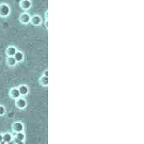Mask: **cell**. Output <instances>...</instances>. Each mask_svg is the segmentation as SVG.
<instances>
[{"label": "cell", "instance_id": "cell-7", "mask_svg": "<svg viewBox=\"0 0 144 144\" xmlns=\"http://www.w3.org/2000/svg\"><path fill=\"white\" fill-rule=\"evenodd\" d=\"M17 49L15 47H13V46H10L9 47H7V50H6V54L8 57H14L15 53L17 52Z\"/></svg>", "mask_w": 144, "mask_h": 144}, {"label": "cell", "instance_id": "cell-16", "mask_svg": "<svg viewBox=\"0 0 144 144\" xmlns=\"http://www.w3.org/2000/svg\"><path fill=\"white\" fill-rule=\"evenodd\" d=\"M44 76H47V77H48V71L47 70H46L45 71H44V74H43Z\"/></svg>", "mask_w": 144, "mask_h": 144}, {"label": "cell", "instance_id": "cell-13", "mask_svg": "<svg viewBox=\"0 0 144 144\" xmlns=\"http://www.w3.org/2000/svg\"><path fill=\"white\" fill-rule=\"evenodd\" d=\"M39 83H40L41 85L47 87L48 85V77L43 75L40 78H39Z\"/></svg>", "mask_w": 144, "mask_h": 144}, {"label": "cell", "instance_id": "cell-5", "mask_svg": "<svg viewBox=\"0 0 144 144\" xmlns=\"http://www.w3.org/2000/svg\"><path fill=\"white\" fill-rule=\"evenodd\" d=\"M31 15L27 13H22V14L19 16V20L23 24H27L31 22Z\"/></svg>", "mask_w": 144, "mask_h": 144}, {"label": "cell", "instance_id": "cell-6", "mask_svg": "<svg viewBox=\"0 0 144 144\" xmlns=\"http://www.w3.org/2000/svg\"><path fill=\"white\" fill-rule=\"evenodd\" d=\"M18 89L19 90V93H20L21 96H25L29 93V88L27 85H25V84L20 85L18 87Z\"/></svg>", "mask_w": 144, "mask_h": 144}, {"label": "cell", "instance_id": "cell-4", "mask_svg": "<svg viewBox=\"0 0 144 144\" xmlns=\"http://www.w3.org/2000/svg\"><path fill=\"white\" fill-rule=\"evenodd\" d=\"M9 95L10 96V98L14 99H17L19 97H21V95L19 93V90L18 89V87H13L10 89V92H9Z\"/></svg>", "mask_w": 144, "mask_h": 144}, {"label": "cell", "instance_id": "cell-9", "mask_svg": "<svg viewBox=\"0 0 144 144\" xmlns=\"http://www.w3.org/2000/svg\"><path fill=\"white\" fill-rule=\"evenodd\" d=\"M20 7L24 10H28L31 7V0H22L20 3Z\"/></svg>", "mask_w": 144, "mask_h": 144}, {"label": "cell", "instance_id": "cell-3", "mask_svg": "<svg viewBox=\"0 0 144 144\" xmlns=\"http://www.w3.org/2000/svg\"><path fill=\"white\" fill-rule=\"evenodd\" d=\"M27 100H26L24 98L19 97V98L17 99L16 101H15V106L17 107V108H19V109H20V110L25 109L26 107H27Z\"/></svg>", "mask_w": 144, "mask_h": 144}, {"label": "cell", "instance_id": "cell-19", "mask_svg": "<svg viewBox=\"0 0 144 144\" xmlns=\"http://www.w3.org/2000/svg\"><path fill=\"white\" fill-rule=\"evenodd\" d=\"M3 140V134L0 133V142H1Z\"/></svg>", "mask_w": 144, "mask_h": 144}, {"label": "cell", "instance_id": "cell-17", "mask_svg": "<svg viewBox=\"0 0 144 144\" xmlns=\"http://www.w3.org/2000/svg\"><path fill=\"white\" fill-rule=\"evenodd\" d=\"M7 144H15V142L13 141V140H11V141H10V142H7Z\"/></svg>", "mask_w": 144, "mask_h": 144}, {"label": "cell", "instance_id": "cell-15", "mask_svg": "<svg viewBox=\"0 0 144 144\" xmlns=\"http://www.w3.org/2000/svg\"><path fill=\"white\" fill-rule=\"evenodd\" d=\"M6 114V108L4 106L0 105V116H3Z\"/></svg>", "mask_w": 144, "mask_h": 144}, {"label": "cell", "instance_id": "cell-12", "mask_svg": "<svg viewBox=\"0 0 144 144\" xmlns=\"http://www.w3.org/2000/svg\"><path fill=\"white\" fill-rule=\"evenodd\" d=\"M3 141H5L6 142H8L13 140V135L10 132H6L3 134Z\"/></svg>", "mask_w": 144, "mask_h": 144}, {"label": "cell", "instance_id": "cell-11", "mask_svg": "<svg viewBox=\"0 0 144 144\" xmlns=\"http://www.w3.org/2000/svg\"><path fill=\"white\" fill-rule=\"evenodd\" d=\"M7 63L10 67H15L16 65V63H17V62H16V60L14 57H8L7 59Z\"/></svg>", "mask_w": 144, "mask_h": 144}, {"label": "cell", "instance_id": "cell-18", "mask_svg": "<svg viewBox=\"0 0 144 144\" xmlns=\"http://www.w3.org/2000/svg\"><path fill=\"white\" fill-rule=\"evenodd\" d=\"M15 144H25L24 141H19L18 142H16Z\"/></svg>", "mask_w": 144, "mask_h": 144}, {"label": "cell", "instance_id": "cell-14", "mask_svg": "<svg viewBox=\"0 0 144 144\" xmlns=\"http://www.w3.org/2000/svg\"><path fill=\"white\" fill-rule=\"evenodd\" d=\"M15 139H17L19 140V141H24L25 139H26V135H25V133H24L23 131H22V132L16 133Z\"/></svg>", "mask_w": 144, "mask_h": 144}, {"label": "cell", "instance_id": "cell-20", "mask_svg": "<svg viewBox=\"0 0 144 144\" xmlns=\"http://www.w3.org/2000/svg\"><path fill=\"white\" fill-rule=\"evenodd\" d=\"M0 144H7V142H6L5 141H3V140L1 142H0Z\"/></svg>", "mask_w": 144, "mask_h": 144}, {"label": "cell", "instance_id": "cell-1", "mask_svg": "<svg viewBox=\"0 0 144 144\" xmlns=\"http://www.w3.org/2000/svg\"><path fill=\"white\" fill-rule=\"evenodd\" d=\"M10 12V8L7 4H5V3L0 4V16L7 17L9 15Z\"/></svg>", "mask_w": 144, "mask_h": 144}, {"label": "cell", "instance_id": "cell-2", "mask_svg": "<svg viewBox=\"0 0 144 144\" xmlns=\"http://www.w3.org/2000/svg\"><path fill=\"white\" fill-rule=\"evenodd\" d=\"M24 128H25L24 124L22 122H15L12 124V130L15 133L24 131Z\"/></svg>", "mask_w": 144, "mask_h": 144}, {"label": "cell", "instance_id": "cell-8", "mask_svg": "<svg viewBox=\"0 0 144 144\" xmlns=\"http://www.w3.org/2000/svg\"><path fill=\"white\" fill-rule=\"evenodd\" d=\"M31 22L34 26H38L42 22V18L38 15H34L31 18Z\"/></svg>", "mask_w": 144, "mask_h": 144}, {"label": "cell", "instance_id": "cell-10", "mask_svg": "<svg viewBox=\"0 0 144 144\" xmlns=\"http://www.w3.org/2000/svg\"><path fill=\"white\" fill-rule=\"evenodd\" d=\"M14 58L15 59V60H16L17 62H19L23 61V59H24V55H23V53H22V51L17 50V52L15 53Z\"/></svg>", "mask_w": 144, "mask_h": 144}]
</instances>
